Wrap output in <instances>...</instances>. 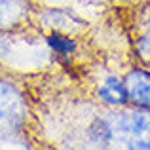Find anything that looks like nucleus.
Instances as JSON below:
<instances>
[{
    "instance_id": "obj_1",
    "label": "nucleus",
    "mask_w": 150,
    "mask_h": 150,
    "mask_svg": "<svg viewBox=\"0 0 150 150\" xmlns=\"http://www.w3.org/2000/svg\"><path fill=\"white\" fill-rule=\"evenodd\" d=\"M27 108L23 97L11 86L0 82V127L4 131H17V127L25 122Z\"/></svg>"
},
{
    "instance_id": "obj_2",
    "label": "nucleus",
    "mask_w": 150,
    "mask_h": 150,
    "mask_svg": "<svg viewBox=\"0 0 150 150\" xmlns=\"http://www.w3.org/2000/svg\"><path fill=\"white\" fill-rule=\"evenodd\" d=\"M129 105L139 110H150V69L133 67L124 76Z\"/></svg>"
},
{
    "instance_id": "obj_3",
    "label": "nucleus",
    "mask_w": 150,
    "mask_h": 150,
    "mask_svg": "<svg viewBox=\"0 0 150 150\" xmlns=\"http://www.w3.org/2000/svg\"><path fill=\"white\" fill-rule=\"evenodd\" d=\"M97 99L106 106H114V108H122V106L129 105L127 97V88L122 78L116 74H108L99 82L97 86Z\"/></svg>"
},
{
    "instance_id": "obj_4",
    "label": "nucleus",
    "mask_w": 150,
    "mask_h": 150,
    "mask_svg": "<svg viewBox=\"0 0 150 150\" xmlns=\"http://www.w3.org/2000/svg\"><path fill=\"white\" fill-rule=\"evenodd\" d=\"M25 0H0V27L17 25L19 19L27 13Z\"/></svg>"
},
{
    "instance_id": "obj_5",
    "label": "nucleus",
    "mask_w": 150,
    "mask_h": 150,
    "mask_svg": "<svg viewBox=\"0 0 150 150\" xmlns=\"http://www.w3.org/2000/svg\"><path fill=\"white\" fill-rule=\"evenodd\" d=\"M46 42H48L50 50L53 51V53L63 55V57H69V55H72L74 51H76V48H78L76 40H74L72 36H67V34L59 33V30L50 33L48 38H46Z\"/></svg>"
},
{
    "instance_id": "obj_6",
    "label": "nucleus",
    "mask_w": 150,
    "mask_h": 150,
    "mask_svg": "<svg viewBox=\"0 0 150 150\" xmlns=\"http://www.w3.org/2000/svg\"><path fill=\"white\" fill-rule=\"evenodd\" d=\"M74 19H76L74 13H70V11H67V10H61V8H53V10L46 11V21H48V25L55 27L57 30L70 27V25H67V23L74 21Z\"/></svg>"
},
{
    "instance_id": "obj_7",
    "label": "nucleus",
    "mask_w": 150,
    "mask_h": 150,
    "mask_svg": "<svg viewBox=\"0 0 150 150\" xmlns=\"http://www.w3.org/2000/svg\"><path fill=\"white\" fill-rule=\"evenodd\" d=\"M135 51L139 55V59L144 63L146 67H150V34L143 33L135 42Z\"/></svg>"
},
{
    "instance_id": "obj_8",
    "label": "nucleus",
    "mask_w": 150,
    "mask_h": 150,
    "mask_svg": "<svg viewBox=\"0 0 150 150\" xmlns=\"http://www.w3.org/2000/svg\"><path fill=\"white\" fill-rule=\"evenodd\" d=\"M143 27H144V33L150 34V6L146 8V11H144V23H143Z\"/></svg>"
}]
</instances>
